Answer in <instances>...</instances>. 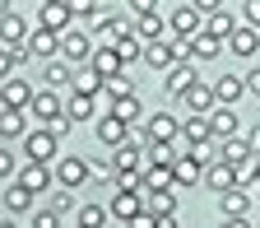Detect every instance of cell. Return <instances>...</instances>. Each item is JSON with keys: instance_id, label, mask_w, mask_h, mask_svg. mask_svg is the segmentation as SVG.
<instances>
[{"instance_id": "37", "label": "cell", "mask_w": 260, "mask_h": 228, "mask_svg": "<svg viewBox=\"0 0 260 228\" xmlns=\"http://www.w3.org/2000/svg\"><path fill=\"white\" fill-rule=\"evenodd\" d=\"M107 214H112V210H103V205H79V223H75V228H103Z\"/></svg>"}, {"instance_id": "23", "label": "cell", "mask_w": 260, "mask_h": 228, "mask_svg": "<svg viewBox=\"0 0 260 228\" xmlns=\"http://www.w3.org/2000/svg\"><path fill=\"white\" fill-rule=\"evenodd\" d=\"M255 154H251V145L237 135V140H223L218 145V163H233V168H242V163H251Z\"/></svg>"}, {"instance_id": "45", "label": "cell", "mask_w": 260, "mask_h": 228, "mask_svg": "<svg viewBox=\"0 0 260 228\" xmlns=\"http://www.w3.org/2000/svg\"><path fill=\"white\" fill-rule=\"evenodd\" d=\"M246 93H255V98H260V70H251V75H246Z\"/></svg>"}, {"instance_id": "10", "label": "cell", "mask_w": 260, "mask_h": 228, "mask_svg": "<svg viewBox=\"0 0 260 228\" xmlns=\"http://www.w3.org/2000/svg\"><path fill=\"white\" fill-rule=\"evenodd\" d=\"M32 98H38V89H32L28 79H19V75L5 79V107H10V112H28Z\"/></svg>"}, {"instance_id": "32", "label": "cell", "mask_w": 260, "mask_h": 228, "mask_svg": "<svg viewBox=\"0 0 260 228\" xmlns=\"http://www.w3.org/2000/svg\"><path fill=\"white\" fill-rule=\"evenodd\" d=\"M218 51H223V42L214 38V33H200V38L190 42V56H195V61H214Z\"/></svg>"}, {"instance_id": "2", "label": "cell", "mask_w": 260, "mask_h": 228, "mask_svg": "<svg viewBox=\"0 0 260 228\" xmlns=\"http://www.w3.org/2000/svg\"><path fill=\"white\" fill-rule=\"evenodd\" d=\"M60 56H65V65H79V70H84V65H93L98 47H93V38H88L84 28H70L60 38Z\"/></svg>"}, {"instance_id": "49", "label": "cell", "mask_w": 260, "mask_h": 228, "mask_svg": "<svg viewBox=\"0 0 260 228\" xmlns=\"http://www.w3.org/2000/svg\"><path fill=\"white\" fill-rule=\"evenodd\" d=\"M0 228H14V223H0Z\"/></svg>"}, {"instance_id": "27", "label": "cell", "mask_w": 260, "mask_h": 228, "mask_svg": "<svg viewBox=\"0 0 260 228\" xmlns=\"http://www.w3.org/2000/svg\"><path fill=\"white\" fill-rule=\"evenodd\" d=\"M177 149L172 145H144V168H177Z\"/></svg>"}, {"instance_id": "8", "label": "cell", "mask_w": 260, "mask_h": 228, "mask_svg": "<svg viewBox=\"0 0 260 228\" xmlns=\"http://www.w3.org/2000/svg\"><path fill=\"white\" fill-rule=\"evenodd\" d=\"M107 210H112V219H121V223H135V219L144 214V195H140V191H116Z\"/></svg>"}, {"instance_id": "12", "label": "cell", "mask_w": 260, "mask_h": 228, "mask_svg": "<svg viewBox=\"0 0 260 228\" xmlns=\"http://www.w3.org/2000/svg\"><path fill=\"white\" fill-rule=\"evenodd\" d=\"M205 186H214L218 195H228V191H237L242 182H237V168H233V163H209V168H205Z\"/></svg>"}, {"instance_id": "31", "label": "cell", "mask_w": 260, "mask_h": 228, "mask_svg": "<svg viewBox=\"0 0 260 228\" xmlns=\"http://www.w3.org/2000/svg\"><path fill=\"white\" fill-rule=\"evenodd\" d=\"M0 42H28V33H23V19L14 10H5V19H0Z\"/></svg>"}, {"instance_id": "26", "label": "cell", "mask_w": 260, "mask_h": 228, "mask_svg": "<svg viewBox=\"0 0 260 228\" xmlns=\"http://www.w3.org/2000/svg\"><path fill=\"white\" fill-rule=\"evenodd\" d=\"M246 205H251V195L237 186V191H228V195H218V210H223V219H246Z\"/></svg>"}, {"instance_id": "11", "label": "cell", "mask_w": 260, "mask_h": 228, "mask_svg": "<svg viewBox=\"0 0 260 228\" xmlns=\"http://www.w3.org/2000/svg\"><path fill=\"white\" fill-rule=\"evenodd\" d=\"M28 56H38V61L51 65V56H60V38H56V33H47V28H32V33H28Z\"/></svg>"}, {"instance_id": "34", "label": "cell", "mask_w": 260, "mask_h": 228, "mask_svg": "<svg viewBox=\"0 0 260 228\" xmlns=\"http://www.w3.org/2000/svg\"><path fill=\"white\" fill-rule=\"evenodd\" d=\"M19 135H23V112H10L5 107V112H0V140H19Z\"/></svg>"}, {"instance_id": "42", "label": "cell", "mask_w": 260, "mask_h": 228, "mask_svg": "<svg viewBox=\"0 0 260 228\" xmlns=\"http://www.w3.org/2000/svg\"><path fill=\"white\" fill-rule=\"evenodd\" d=\"M32 228H60V214L56 210H38L32 214Z\"/></svg>"}, {"instance_id": "28", "label": "cell", "mask_w": 260, "mask_h": 228, "mask_svg": "<svg viewBox=\"0 0 260 228\" xmlns=\"http://www.w3.org/2000/svg\"><path fill=\"white\" fill-rule=\"evenodd\" d=\"M28 61V42H0V70H5V79L14 75V65Z\"/></svg>"}, {"instance_id": "14", "label": "cell", "mask_w": 260, "mask_h": 228, "mask_svg": "<svg viewBox=\"0 0 260 228\" xmlns=\"http://www.w3.org/2000/svg\"><path fill=\"white\" fill-rule=\"evenodd\" d=\"M242 23H237V14L228 10V5H218L214 14H209V23H205V33H214L218 42H233V33H237Z\"/></svg>"}, {"instance_id": "46", "label": "cell", "mask_w": 260, "mask_h": 228, "mask_svg": "<svg viewBox=\"0 0 260 228\" xmlns=\"http://www.w3.org/2000/svg\"><path fill=\"white\" fill-rule=\"evenodd\" d=\"M246 145H251V154L260 158V126H255V130H251V135H246Z\"/></svg>"}, {"instance_id": "50", "label": "cell", "mask_w": 260, "mask_h": 228, "mask_svg": "<svg viewBox=\"0 0 260 228\" xmlns=\"http://www.w3.org/2000/svg\"><path fill=\"white\" fill-rule=\"evenodd\" d=\"M251 228H260V223H251Z\"/></svg>"}, {"instance_id": "30", "label": "cell", "mask_w": 260, "mask_h": 228, "mask_svg": "<svg viewBox=\"0 0 260 228\" xmlns=\"http://www.w3.org/2000/svg\"><path fill=\"white\" fill-rule=\"evenodd\" d=\"M98 89H107V79L93 70V65H84V70H75V93L84 98H98Z\"/></svg>"}, {"instance_id": "38", "label": "cell", "mask_w": 260, "mask_h": 228, "mask_svg": "<svg viewBox=\"0 0 260 228\" xmlns=\"http://www.w3.org/2000/svg\"><path fill=\"white\" fill-rule=\"evenodd\" d=\"M42 75H47V84H51V89H60V84H75V70H70L65 61H51Z\"/></svg>"}, {"instance_id": "48", "label": "cell", "mask_w": 260, "mask_h": 228, "mask_svg": "<svg viewBox=\"0 0 260 228\" xmlns=\"http://www.w3.org/2000/svg\"><path fill=\"white\" fill-rule=\"evenodd\" d=\"M158 228H177V219H158Z\"/></svg>"}, {"instance_id": "7", "label": "cell", "mask_w": 260, "mask_h": 228, "mask_svg": "<svg viewBox=\"0 0 260 228\" xmlns=\"http://www.w3.org/2000/svg\"><path fill=\"white\" fill-rule=\"evenodd\" d=\"M88 177H93V163L79 158V154H70V158L56 163V182H60V186H84Z\"/></svg>"}, {"instance_id": "51", "label": "cell", "mask_w": 260, "mask_h": 228, "mask_svg": "<svg viewBox=\"0 0 260 228\" xmlns=\"http://www.w3.org/2000/svg\"><path fill=\"white\" fill-rule=\"evenodd\" d=\"M255 201H260V195H255Z\"/></svg>"}, {"instance_id": "29", "label": "cell", "mask_w": 260, "mask_h": 228, "mask_svg": "<svg viewBox=\"0 0 260 228\" xmlns=\"http://www.w3.org/2000/svg\"><path fill=\"white\" fill-rule=\"evenodd\" d=\"M32 201H38V195H32L28 186H19V182H10V186H5V210H10V214L32 210Z\"/></svg>"}, {"instance_id": "13", "label": "cell", "mask_w": 260, "mask_h": 228, "mask_svg": "<svg viewBox=\"0 0 260 228\" xmlns=\"http://www.w3.org/2000/svg\"><path fill=\"white\" fill-rule=\"evenodd\" d=\"M181 140H186L190 149H205V145L214 140V126H209V117H186V121H181Z\"/></svg>"}, {"instance_id": "6", "label": "cell", "mask_w": 260, "mask_h": 228, "mask_svg": "<svg viewBox=\"0 0 260 228\" xmlns=\"http://www.w3.org/2000/svg\"><path fill=\"white\" fill-rule=\"evenodd\" d=\"M112 168H116V177H140V168H144V145H121V149H112Z\"/></svg>"}, {"instance_id": "15", "label": "cell", "mask_w": 260, "mask_h": 228, "mask_svg": "<svg viewBox=\"0 0 260 228\" xmlns=\"http://www.w3.org/2000/svg\"><path fill=\"white\" fill-rule=\"evenodd\" d=\"M98 140H103L107 149H121V145H130V126H125V121H116V117L107 112L103 121H98Z\"/></svg>"}, {"instance_id": "25", "label": "cell", "mask_w": 260, "mask_h": 228, "mask_svg": "<svg viewBox=\"0 0 260 228\" xmlns=\"http://www.w3.org/2000/svg\"><path fill=\"white\" fill-rule=\"evenodd\" d=\"M228 51H233V56H255V51H260V33L242 23V28L233 33V42H228Z\"/></svg>"}, {"instance_id": "44", "label": "cell", "mask_w": 260, "mask_h": 228, "mask_svg": "<svg viewBox=\"0 0 260 228\" xmlns=\"http://www.w3.org/2000/svg\"><path fill=\"white\" fill-rule=\"evenodd\" d=\"M0 177H5V182L14 177V154H10V149H5V154H0Z\"/></svg>"}, {"instance_id": "16", "label": "cell", "mask_w": 260, "mask_h": 228, "mask_svg": "<svg viewBox=\"0 0 260 228\" xmlns=\"http://www.w3.org/2000/svg\"><path fill=\"white\" fill-rule=\"evenodd\" d=\"M172 182H177V186H195V182H205V163L186 149V154L177 158V168H172Z\"/></svg>"}, {"instance_id": "1", "label": "cell", "mask_w": 260, "mask_h": 228, "mask_svg": "<svg viewBox=\"0 0 260 228\" xmlns=\"http://www.w3.org/2000/svg\"><path fill=\"white\" fill-rule=\"evenodd\" d=\"M205 10L200 5H177L172 10V19H168V28H172V38L177 42H195V38H200V33H205Z\"/></svg>"}, {"instance_id": "41", "label": "cell", "mask_w": 260, "mask_h": 228, "mask_svg": "<svg viewBox=\"0 0 260 228\" xmlns=\"http://www.w3.org/2000/svg\"><path fill=\"white\" fill-rule=\"evenodd\" d=\"M242 19H246V28L260 33V0H246V5H242Z\"/></svg>"}, {"instance_id": "47", "label": "cell", "mask_w": 260, "mask_h": 228, "mask_svg": "<svg viewBox=\"0 0 260 228\" xmlns=\"http://www.w3.org/2000/svg\"><path fill=\"white\" fill-rule=\"evenodd\" d=\"M218 228H251V223H246V219H223Z\"/></svg>"}, {"instance_id": "35", "label": "cell", "mask_w": 260, "mask_h": 228, "mask_svg": "<svg viewBox=\"0 0 260 228\" xmlns=\"http://www.w3.org/2000/svg\"><path fill=\"white\" fill-rule=\"evenodd\" d=\"M112 117L125 121V126H135V121L144 117V107H140V98H121V103H112Z\"/></svg>"}, {"instance_id": "33", "label": "cell", "mask_w": 260, "mask_h": 228, "mask_svg": "<svg viewBox=\"0 0 260 228\" xmlns=\"http://www.w3.org/2000/svg\"><path fill=\"white\" fill-rule=\"evenodd\" d=\"M172 168H144V195L149 191H172Z\"/></svg>"}, {"instance_id": "21", "label": "cell", "mask_w": 260, "mask_h": 228, "mask_svg": "<svg viewBox=\"0 0 260 228\" xmlns=\"http://www.w3.org/2000/svg\"><path fill=\"white\" fill-rule=\"evenodd\" d=\"M93 70L103 75V79H121V70H125V61L116 56V47H98V56H93Z\"/></svg>"}, {"instance_id": "9", "label": "cell", "mask_w": 260, "mask_h": 228, "mask_svg": "<svg viewBox=\"0 0 260 228\" xmlns=\"http://www.w3.org/2000/svg\"><path fill=\"white\" fill-rule=\"evenodd\" d=\"M28 112H32V117L42 121V130H47V126H56V121L65 117V107H60V98H56L51 89H38V98H32V107H28Z\"/></svg>"}, {"instance_id": "22", "label": "cell", "mask_w": 260, "mask_h": 228, "mask_svg": "<svg viewBox=\"0 0 260 228\" xmlns=\"http://www.w3.org/2000/svg\"><path fill=\"white\" fill-rule=\"evenodd\" d=\"M144 210H149L153 219H177V195H172V191H149V195H144Z\"/></svg>"}, {"instance_id": "43", "label": "cell", "mask_w": 260, "mask_h": 228, "mask_svg": "<svg viewBox=\"0 0 260 228\" xmlns=\"http://www.w3.org/2000/svg\"><path fill=\"white\" fill-rule=\"evenodd\" d=\"M47 210H56V214H65V210H75V201H70V191H56Z\"/></svg>"}, {"instance_id": "4", "label": "cell", "mask_w": 260, "mask_h": 228, "mask_svg": "<svg viewBox=\"0 0 260 228\" xmlns=\"http://www.w3.org/2000/svg\"><path fill=\"white\" fill-rule=\"evenodd\" d=\"M70 23H75V5H65V0H47V5L38 10V28L56 33V38H65Z\"/></svg>"}, {"instance_id": "19", "label": "cell", "mask_w": 260, "mask_h": 228, "mask_svg": "<svg viewBox=\"0 0 260 228\" xmlns=\"http://www.w3.org/2000/svg\"><path fill=\"white\" fill-rule=\"evenodd\" d=\"M209 126H214V140H218V145H223V140H237V130H242V121H237L233 107H218V112L209 117Z\"/></svg>"}, {"instance_id": "3", "label": "cell", "mask_w": 260, "mask_h": 228, "mask_svg": "<svg viewBox=\"0 0 260 228\" xmlns=\"http://www.w3.org/2000/svg\"><path fill=\"white\" fill-rule=\"evenodd\" d=\"M177 135H181V121L168 117V112H153V117L140 126V140H144V145H172Z\"/></svg>"}, {"instance_id": "18", "label": "cell", "mask_w": 260, "mask_h": 228, "mask_svg": "<svg viewBox=\"0 0 260 228\" xmlns=\"http://www.w3.org/2000/svg\"><path fill=\"white\" fill-rule=\"evenodd\" d=\"M186 107H190V117H214V112H218V98H214V89L195 84V89L186 93Z\"/></svg>"}, {"instance_id": "39", "label": "cell", "mask_w": 260, "mask_h": 228, "mask_svg": "<svg viewBox=\"0 0 260 228\" xmlns=\"http://www.w3.org/2000/svg\"><path fill=\"white\" fill-rule=\"evenodd\" d=\"M116 56L130 65V61H144V42L140 38H125V42H116Z\"/></svg>"}, {"instance_id": "20", "label": "cell", "mask_w": 260, "mask_h": 228, "mask_svg": "<svg viewBox=\"0 0 260 228\" xmlns=\"http://www.w3.org/2000/svg\"><path fill=\"white\" fill-rule=\"evenodd\" d=\"M242 93H246V79H237V75H218V79H214V98H218V107H233Z\"/></svg>"}, {"instance_id": "24", "label": "cell", "mask_w": 260, "mask_h": 228, "mask_svg": "<svg viewBox=\"0 0 260 228\" xmlns=\"http://www.w3.org/2000/svg\"><path fill=\"white\" fill-rule=\"evenodd\" d=\"M19 186H28L32 195H42L51 186V168H42V163H28V168L19 173Z\"/></svg>"}, {"instance_id": "5", "label": "cell", "mask_w": 260, "mask_h": 228, "mask_svg": "<svg viewBox=\"0 0 260 228\" xmlns=\"http://www.w3.org/2000/svg\"><path fill=\"white\" fill-rule=\"evenodd\" d=\"M56 135H51V130H28V140H23V154H28V163H42V168H47V163L56 158Z\"/></svg>"}, {"instance_id": "17", "label": "cell", "mask_w": 260, "mask_h": 228, "mask_svg": "<svg viewBox=\"0 0 260 228\" xmlns=\"http://www.w3.org/2000/svg\"><path fill=\"white\" fill-rule=\"evenodd\" d=\"M195 84H200V75H195V65H190V61H181L177 70L168 75V93H172V98H186Z\"/></svg>"}, {"instance_id": "40", "label": "cell", "mask_w": 260, "mask_h": 228, "mask_svg": "<svg viewBox=\"0 0 260 228\" xmlns=\"http://www.w3.org/2000/svg\"><path fill=\"white\" fill-rule=\"evenodd\" d=\"M107 98H112V103H121V98H135V84H130L125 75H121V79H107Z\"/></svg>"}, {"instance_id": "36", "label": "cell", "mask_w": 260, "mask_h": 228, "mask_svg": "<svg viewBox=\"0 0 260 228\" xmlns=\"http://www.w3.org/2000/svg\"><path fill=\"white\" fill-rule=\"evenodd\" d=\"M65 117H70L75 126H79V121H88V117H93V98H84V93H70V103H65Z\"/></svg>"}]
</instances>
